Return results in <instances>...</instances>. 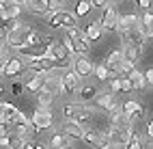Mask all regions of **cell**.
Listing matches in <instances>:
<instances>
[{
  "instance_id": "obj_1",
  "label": "cell",
  "mask_w": 153,
  "mask_h": 149,
  "mask_svg": "<svg viewBox=\"0 0 153 149\" xmlns=\"http://www.w3.org/2000/svg\"><path fill=\"white\" fill-rule=\"evenodd\" d=\"M45 54L52 58L54 67H60V69H69L71 65V52L60 43V41H50L48 48H45Z\"/></svg>"
},
{
  "instance_id": "obj_2",
  "label": "cell",
  "mask_w": 153,
  "mask_h": 149,
  "mask_svg": "<svg viewBox=\"0 0 153 149\" xmlns=\"http://www.w3.org/2000/svg\"><path fill=\"white\" fill-rule=\"evenodd\" d=\"M131 132H134L131 125H119V127L112 125L108 132H101V136L108 141L110 147H125L127 141H129V136H131Z\"/></svg>"
},
{
  "instance_id": "obj_3",
  "label": "cell",
  "mask_w": 153,
  "mask_h": 149,
  "mask_svg": "<svg viewBox=\"0 0 153 149\" xmlns=\"http://www.w3.org/2000/svg\"><path fill=\"white\" fill-rule=\"evenodd\" d=\"M63 115L67 117V121H74L78 125H82V123H86V121L93 119L91 108H86L84 104H65L63 106Z\"/></svg>"
},
{
  "instance_id": "obj_4",
  "label": "cell",
  "mask_w": 153,
  "mask_h": 149,
  "mask_svg": "<svg viewBox=\"0 0 153 149\" xmlns=\"http://www.w3.org/2000/svg\"><path fill=\"white\" fill-rule=\"evenodd\" d=\"M30 127H35L37 132H43V130H50L54 123V115L52 110H45V108H37V110L33 112V117L28 119Z\"/></svg>"
},
{
  "instance_id": "obj_5",
  "label": "cell",
  "mask_w": 153,
  "mask_h": 149,
  "mask_svg": "<svg viewBox=\"0 0 153 149\" xmlns=\"http://www.w3.org/2000/svg\"><path fill=\"white\" fill-rule=\"evenodd\" d=\"M48 24H50V28H65V31H69V28H78V22H76V17L71 15L69 11H54L52 15H50V19H48Z\"/></svg>"
},
{
  "instance_id": "obj_6",
  "label": "cell",
  "mask_w": 153,
  "mask_h": 149,
  "mask_svg": "<svg viewBox=\"0 0 153 149\" xmlns=\"http://www.w3.org/2000/svg\"><path fill=\"white\" fill-rule=\"evenodd\" d=\"M65 37L69 39V43H71V50L74 52H78L80 56H86L88 54V50H91V43L84 39V35L80 33V28H69V31L65 33Z\"/></svg>"
},
{
  "instance_id": "obj_7",
  "label": "cell",
  "mask_w": 153,
  "mask_h": 149,
  "mask_svg": "<svg viewBox=\"0 0 153 149\" xmlns=\"http://www.w3.org/2000/svg\"><path fill=\"white\" fill-rule=\"evenodd\" d=\"M24 67L28 69V72H33V74H50L54 69V63H52V58H50L48 54H43L39 58H28V61L24 63Z\"/></svg>"
},
{
  "instance_id": "obj_8",
  "label": "cell",
  "mask_w": 153,
  "mask_h": 149,
  "mask_svg": "<svg viewBox=\"0 0 153 149\" xmlns=\"http://www.w3.org/2000/svg\"><path fill=\"white\" fill-rule=\"evenodd\" d=\"M28 24H19L13 31H7V37H4V43L7 48H15V50H22L24 48V35L28 33Z\"/></svg>"
},
{
  "instance_id": "obj_9",
  "label": "cell",
  "mask_w": 153,
  "mask_h": 149,
  "mask_svg": "<svg viewBox=\"0 0 153 149\" xmlns=\"http://www.w3.org/2000/svg\"><path fill=\"white\" fill-rule=\"evenodd\" d=\"M26 7H28V11H33V13L45 15V13H54V9L60 11L63 2H54V0H37V2H26Z\"/></svg>"
},
{
  "instance_id": "obj_10",
  "label": "cell",
  "mask_w": 153,
  "mask_h": 149,
  "mask_svg": "<svg viewBox=\"0 0 153 149\" xmlns=\"http://www.w3.org/2000/svg\"><path fill=\"white\" fill-rule=\"evenodd\" d=\"M134 28H140V17L136 13H127V15H119V22H117V33L121 35H127L129 31H134Z\"/></svg>"
},
{
  "instance_id": "obj_11",
  "label": "cell",
  "mask_w": 153,
  "mask_h": 149,
  "mask_svg": "<svg viewBox=\"0 0 153 149\" xmlns=\"http://www.w3.org/2000/svg\"><path fill=\"white\" fill-rule=\"evenodd\" d=\"M78 89H80V78L71 69H67V74L60 76V95H71Z\"/></svg>"
},
{
  "instance_id": "obj_12",
  "label": "cell",
  "mask_w": 153,
  "mask_h": 149,
  "mask_svg": "<svg viewBox=\"0 0 153 149\" xmlns=\"http://www.w3.org/2000/svg\"><path fill=\"white\" fill-rule=\"evenodd\" d=\"M117 22H119V13H117V9L112 7V4H106L104 13H101V19H99L101 28H104V31H117Z\"/></svg>"
},
{
  "instance_id": "obj_13",
  "label": "cell",
  "mask_w": 153,
  "mask_h": 149,
  "mask_svg": "<svg viewBox=\"0 0 153 149\" xmlns=\"http://www.w3.org/2000/svg\"><path fill=\"white\" fill-rule=\"evenodd\" d=\"M82 141H84L88 147H93V149H108V147H110L108 141L101 136V132H95V130H84Z\"/></svg>"
},
{
  "instance_id": "obj_14",
  "label": "cell",
  "mask_w": 153,
  "mask_h": 149,
  "mask_svg": "<svg viewBox=\"0 0 153 149\" xmlns=\"http://www.w3.org/2000/svg\"><path fill=\"white\" fill-rule=\"evenodd\" d=\"M39 93H45V95H50V97L60 95V76H56V74H45L43 89H41Z\"/></svg>"
},
{
  "instance_id": "obj_15",
  "label": "cell",
  "mask_w": 153,
  "mask_h": 149,
  "mask_svg": "<svg viewBox=\"0 0 153 149\" xmlns=\"http://www.w3.org/2000/svg\"><path fill=\"white\" fill-rule=\"evenodd\" d=\"M22 72H24V58L11 56V58L7 61L4 69H2V76H7V78H17Z\"/></svg>"
},
{
  "instance_id": "obj_16",
  "label": "cell",
  "mask_w": 153,
  "mask_h": 149,
  "mask_svg": "<svg viewBox=\"0 0 153 149\" xmlns=\"http://www.w3.org/2000/svg\"><path fill=\"white\" fill-rule=\"evenodd\" d=\"M93 63L88 61L86 56H78L76 61H74V69H71V72H74L78 78H86V76H91L93 74Z\"/></svg>"
},
{
  "instance_id": "obj_17",
  "label": "cell",
  "mask_w": 153,
  "mask_h": 149,
  "mask_svg": "<svg viewBox=\"0 0 153 149\" xmlns=\"http://www.w3.org/2000/svg\"><path fill=\"white\" fill-rule=\"evenodd\" d=\"M121 61H123V54H121V50H114V52H110V56L106 58V63H101V65L108 69L110 78H114V74H117V69H119Z\"/></svg>"
},
{
  "instance_id": "obj_18",
  "label": "cell",
  "mask_w": 153,
  "mask_h": 149,
  "mask_svg": "<svg viewBox=\"0 0 153 149\" xmlns=\"http://www.w3.org/2000/svg\"><path fill=\"white\" fill-rule=\"evenodd\" d=\"M93 102H95L97 108H101V110H106V112H110L112 108L117 106L114 104V95H112V93H97Z\"/></svg>"
},
{
  "instance_id": "obj_19",
  "label": "cell",
  "mask_w": 153,
  "mask_h": 149,
  "mask_svg": "<svg viewBox=\"0 0 153 149\" xmlns=\"http://www.w3.org/2000/svg\"><path fill=\"white\" fill-rule=\"evenodd\" d=\"M84 39L86 41H97V39H101V35H104V28H101L99 19H95V22H91L86 28H84Z\"/></svg>"
},
{
  "instance_id": "obj_20",
  "label": "cell",
  "mask_w": 153,
  "mask_h": 149,
  "mask_svg": "<svg viewBox=\"0 0 153 149\" xmlns=\"http://www.w3.org/2000/svg\"><path fill=\"white\" fill-rule=\"evenodd\" d=\"M63 134H65L67 138H78V141H82L84 127L78 125V123H74V121H65V125H63Z\"/></svg>"
},
{
  "instance_id": "obj_21",
  "label": "cell",
  "mask_w": 153,
  "mask_h": 149,
  "mask_svg": "<svg viewBox=\"0 0 153 149\" xmlns=\"http://www.w3.org/2000/svg\"><path fill=\"white\" fill-rule=\"evenodd\" d=\"M125 39H127V45H134V48H142V45H145V41H147V37L142 35L140 28L129 31V33L125 35Z\"/></svg>"
},
{
  "instance_id": "obj_22",
  "label": "cell",
  "mask_w": 153,
  "mask_h": 149,
  "mask_svg": "<svg viewBox=\"0 0 153 149\" xmlns=\"http://www.w3.org/2000/svg\"><path fill=\"white\" fill-rule=\"evenodd\" d=\"M22 145H24V141L13 134L0 136V149H22Z\"/></svg>"
},
{
  "instance_id": "obj_23",
  "label": "cell",
  "mask_w": 153,
  "mask_h": 149,
  "mask_svg": "<svg viewBox=\"0 0 153 149\" xmlns=\"http://www.w3.org/2000/svg\"><path fill=\"white\" fill-rule=\"evenodd\" d=\"M43 80H45V74H35V76L26 82L24 89H28L30 93H39V91L43 89Z\"/></svg>"
},
{
  "instance_id": "obj_24",
  "label": "cell",
  "mask_w": 153,
  "mask_h": 149,
  "mask_svg": "<svg viewBox=\"0 0 153 149\" xmlns=\"http://www.w3.org/2000/svg\"><path fill=\"white\" fill-rule=\"evenodd\" d=\"M121 54H123V61H129V63H134L142 56V48H134V45H125V50H121Z\"/></svg>"
},
{
  "instance_id": "obj_25",
  "label": "cell",
  "mask_w": 153,
  "mask_h": 149,
  "mask_svg": "<svg viewBox=\"0 0 153 149\" xmlns=\"http://www.w3.org/2000/svg\"><path fill=\"white\" fill-rule=\"evenodd\" d=\"M125 78L131 82V89H145V86H147V82H145V76H142V72H140V69H134V72H131V74H127Z\"/></svg>"
},
{
  "instance_id": "obj_26",
  "label": "cell",
  "mask_w": 153,
  "mask_h": 149,
  "mask_svg": "<svg viewBox=\"0 0 153 149\" xmlns=\"http://www.w3.org/2000/svg\"><path fill=\"white\" fill-rule=\"evenodd\" d=\"M50 145H52V149H67L69 147V138L63 132H58V134H54L50 138Z\"/></svg>"
},
{
  "instance_id": "obj_27",
  "label": "cell",
  "mask_w": 153,
  "mask_h": 149,
  "mask_svg": "<svg viewBox=\"0 0 153 149\" xmlns=\"http://www.w3.org/2000/svg\"><path fill=\"white\" fill-rule=\"evenodd\" d=\"M97 93H99V91H97V86H93V84L82 86V89H80V99H82V102H93Z\"/></svg>"
},
{
  "instance_id": "obj_28",
  "label": "cell",
  "mask_w": 153,
  "mask_h": 149,
  "mask_svg": "<svg viewBox=\"0 0 153 149\" xmlns=\"http://www.w3.org/2000/svg\"><path fill=\"white\" fill-rule=\"evenodd\" d=\"M125 149H145V147H142V136H140V132H131Z\"/></svg>"
},
{
  "instance_id": "obj_29",
  "label": "cell",
  "mask_w": 153,
  "mask_h": 149,
  "mask_svg": "<svg viewBox=\"0 0 153 149\" xmlns=\"http://www.w3.org/2000/svg\"><path fill=\"white\" fill-rule=\"evenodd\" d=\"M52 102H54V97H50V95H45V93H39V97H37V108H45V110H50V106H52Z\"/></svg>"
},
{
  "instance_id": "obj_30",
  "label": "cell",
  "mask_w": 153,
  "mask_h": 149,
  "mask_svg": "<svg viewBox=\"0 0 153 149\" xmlns=\"http://www.w3.org/2000/svg\"><path fill=\"white\" fill-rule=\"evenodd\" d=\"M136 69V65L134 63H129V61H121V65H119V69H117V74L119 76H127V74H131Z\"/></svg>"
},
{
  "instance_id": "obj_31",
  "label": "cell",
  "mask_w": 153,
  "mask_h": 149,
  "mask_svg": "<svg viewBox=\"0 0 153 149\" xmlns=\"http://www.w3.org/2000/svg\"><path fill=\"white\" fill-rule=\"evenodd\" d=\"M91 9H93V7H91V2H86V0H82V2H78V7H76V19L78 17H82V15H86L88 11H91Z\"/></svg>"
},
{
  "instance_id": "obj_32",
  "label": "cell",
  "mask_w": 153,
  "mask_h": 149,
  "mask_svg": "<svg viewBox=\"0 0 153 149\" xmlns=\"http://www.w3.org/2000/svg\"><path fill=\"white\" fill-rule=\"evenodd\" d=\"M93 74L99 78V80H104V82L110 80V74H108V69H106L104 65H95V67H93Z\"/></svg>"
},
{
  "instance_id": "obj_33",
  "label": "cell",
  "mask_w": 153,
  "mask_h": 149,
  "mask_svg": "<svg viewBox=\"0 0 153 149\" xmlns=\"http://www.w3.org/2000/svg\"><path fill=\"white\" fill-rule=\"evenodd\" d=\"M119 91H131V82L125 76H119Z\"/></svg>"
},
{
  "instance_id": "obj_34",
  "label": "cell",
  "mask_w": 153,
  "mask_h": 149,
  "mask_svg": "<svg viewBox=\"0 0 153 149\" xmlns=\"http://www.w3.org/2000/svg\"><path fill=\"white\" fill-rule=\"evenodd\" d=\"M7 134H11V125L0 119V136H7Z\"/></svg>"
},
{
  "instance_id": "obj_35",
  "label": "cell",
  "mask_w": 153,
  "mask_h": 149,
  "mask_svg": "<svg viewBox=\"0 0 153 149\" xmlns=\"http://www.w3.org/2000/svg\"><path fill=\"white\" fill-rule=\"evenodd\" d=\"M11 91H13V95H22L24 93V84L22 82H13L11 84Z\"/></svg>"
},
{
  "instance_id": "obj_36",
  "label": "cell",
  "mask_w": 153,
  "mask_h": 149,
  "mask_svg": "<svg viewBox=\"0 0 153 149\" xmlns=\"http://www.w3.org/2000/svg\"><path fill=\"white\" fill-rule=\"evenodd\" d=\"M136 7L145 9V11H151V0H138V2H136Z\"/></svg>"
},
{
  "instance_id": "obj_37",
  "label": "cell",
  "mask_w": 153,
  "mask_h": 149,
  "mask_svg": "<svg viewBox=\"0 0 153 149\" xmlns=\"http://www.w3.org/2000/svg\"><path fill=\"white\" fill-rule=\"evenodd\" d=\"M142 76H145V82H147V84H151V82H153V69H147V72L142 74Z\"/></svg>"
},
{
  "instance_id": "obj_38",
  "label": "cell",
  "mask_w": 153,
  "mask_h": 149,
  "mask_svg": "<svg viewBox=\"0 0 153 149\" xmlns=\"http://www.w3.org/2000/svg\"><path fill=\"white\" fill-rule=\"evenodd\" d=\"M7 61H9V56H0V74H2V69H4V65H7Z\"/></svg>"
},
{
  "instance_id": "obj_39",
  "label": "cell",
  "mask_w": 153,
  "mask_h": 149,
  "mask_svg": "<svg viewBox=\"0 0 153 149\" xmlns=\"http://www.w3.org/2000/svg\"><path fill=\"white\" fill-rule=\"evenodd\" d=\"M91 7H106V0H93Z\"/></svg>"
},
{
  "instance_id": "obj_40",
  "label": "cell",
  "mask_w": 153,
  "mask_h": 149,
  "mask_svg": "<svg viewBox=\"0 0 153 149\" xmlns=\"http://www.w3.org/2000/svg\"><path fill=\"white\" fill-rule=\"evenodd\" d=\"M35 149H48L45 145H41V143H35Z\"/></svg>"
},
{
  "instance_id": "obj_41",
  "label": "cell",
  "mask_w": 153,
  "mask_h": 149,
  "mask_svg": "<svg viewBox=\"0 0 153 149\" xmlns=\"http://www.w3.org/2000/svg\"><path fill=\"white\" fill-rule=\"evenodd\" d=\"M2 110H4V102L0 99V117H2Z\"/></svg>"
},
{
  "instance_id": "obj_42",
  "label": "cell",
  "mask_w": 153,
  "mask_h": 149,
  "mask_svg": "<svg viewBox=\"0 0 153 149\" xmlns=\"http://www.w3.org/2000/svg\"><path fill=\"white\" fill-rule=\"evenodd\" d=\"M0 93H2V86H0Z\"/></svg>"
},
{
  "instance_id": "obj_43",
  "label": "cell",
  "mask_w": 153,
  "mask_h": 149,
  "mask_svg": "<svg viewBox=\"0 0 153 149\" xmlns=\"http://www.w3.org/2000/svg\"><path fill=\"white\" fill-rule=\"evenodd\" d=\"M108 149H114V147H108Z\"/></svg>"
}]
</instances>
